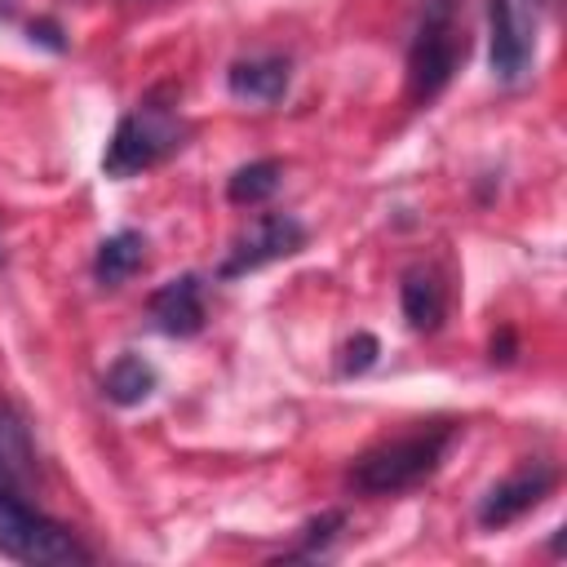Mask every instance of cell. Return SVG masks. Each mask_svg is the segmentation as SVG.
I'll list each match as a JSON object with an SVG mask.
<instances>
[{
  "label": "cell",
  "instance_id": "1",
  "mask_svg": "<svg viewBox=\"0 0 567 567\" xmlns=\"http://www.w3.org/2000/svg\"><path fill=\"white\" fill-rule=\"evenodd\" d=\"M452 434H456L452 421H430L425 430H412V434H399V439L368 447L350 465V487L363 496H399V492L425 483L443 465Z\"/></svg>",
  "mask_w": 567,
  "mask_h": 567
},
{
  "label": "cell",
  "instance_id": "6",
  "mask_svg": "<svg viewBox=\"0 0 567 567\" xmlns=\"http://www.w3.org/2000/svg\"><path fill=\"white\" fill-rule=\"evenodd\" d=\"M492 22V71L496 80L514 84L527 75L536 58V13L532 0H487Z\"/></svg>",
  "mask_w": 567,
  "mask_h": 567
},
{
  "label": "cell",
  "instance_id": "2",
  "mask_svg": "<svg viewBox=\"0 0 567 567\" xmlns=\"http://www.w3.org/2000/svg\"><path fill=\"white\" fill-rule=\"evenodd\" d=\"M182 142H186L182 111H177L168 89H155L115 124V133L106 142V155H102V173L115 177V182L137 177V173L164 164L173 151H182Z\"/></svg>",
  "mask_w": 567,
  "mask_h": 567
},
{
  "label": "cell",
  "instance_id": "8",
  "mask_svg": "<svg viewBox=\"0 0 567 567\" xmlns=\"http://www.w3.org/2000/svg\"><path fill=\"white\" fill-rule=\"evenodd\" d=\"M146 315L164 337H195L204 328V284H199V275H177V279L159 284L146 301Z\"/></svg>",
  "mask_w": 567,
  "mask_h": 567
},
{
  "label": "cell",
  "instance_id": "11",
  "mask_svg": "<svg viewBox=\"0 0 567 567\" xmlns=\"http://www.w3.org/2000/svg\"><path fill=\"white\" fill-rule=\"evenodd\" d=\"M226 84H230L235 97H248V102H266L270 106V102H279L288 93V58H275V53H266V58H239L230 66Z\"/></svg>",
  "mask_w": 567,
  "mask_h": 567
},
{
  "label": "cell",
  "instance_id": "7",
  "mask_svg": "<svg viewBox=\"0 0 567 567\" xmlns=\"http://www.w3.org/2000/svg\"><path fill=\"white\" fill-rule=\"evenodd\" d=\"M558 483V470L545 465V461H532L523 470H514L509 478H501L496 487H487V496L478 501V527L496 532V527H509L514 518H523L527 509H536Z\"/></svg>",
  "mask_w": 567,
  "mask_h": 567
},
{
  "label": "cell",
  "instance_id": "16",
  "mask_svg": "<svg viewBox=\"0 0 567 567\" xmlns=\"http://www.w3.org/2000/svg\"><path fill=\"white\" fill-rule=\"evenodd\" d=\"M377 354H381L377 337H372V332H354V337L346 341V350H341V377H363V372L377 363Z\"/></svg>",
  "mask_w": 567,
  "mask_h": 567
},
{
  "label": "cell",
  "instance_id": "14",
  "mask_svg": "<svg viewBox=\"0 0 567 567\" xmlns=\"http://www.w3.org/2000/svg\"><path fill=\"white\" fill-rule=\"evenodd\" d=\"M279 182H284V164L279 159H252V164L230 173L226 195H230V204H266L279 190Z\"/></svg>",
  "mask_w": 567,
  "mask_h": 567
},
{
  "label": "cell",
  "instance_id": "9",
  "mask_svg": "<svg viewBox=\"0 0 567 567\" xmlns=\"http://www.w3.org/2000/svg\"><path fill=\"white\" fill-rule=\"evenodd\" d=\"M399 301H403V319L412 332H439V323L447 315V288H443L439 270H430V266L403 270Z\"/></svg>",
  "mask_w": 567,
  "mask_h": 567
},
{
  "label": "cell",
  "instance_id": "4",
  "mask_svg": "<svg viewBox=\"0 0 567 567\" xmlns=\"http://www.w3.org/2000/svg\"><path fill=\"white\" fill-rule=\"evenodd\" d=\"M465 62V31L456 27V0H425L416 35L408 44V102L430 106L456 66Z\"/></svg>",
  "mask_w": 567,
  "mask_h": 567
},
{
  "label": "cell",
  "instance_id": "12",
  "mask_svg": "<svg viewBox=\"0 0 567 567\" xmlns=\"http://www.w3.org/2000/svg\"><path fill=\"white\" fill-rule=\"evenodd\" d=\"M146 261V239L137 230H115L111 239L97 244V257H93V279L102 288H120L124 279H133Z\"/></svg>",
  "mask_w": 567,
  "mask_h": 567
},
{
  "label": "cell",
  "instance_id": "17",
  "mask_svg": "<svg viewBox=\"0 0 567 567\" xmlns=\"http://www.w3.org/2000/svg\"><path fill=\"white\" fill-rule=\"evenodd\" d=\"M492 354V363H514V354H518V341H514V328H501L496 337H492V346H487Z\"/></svg>",
  "mask_w": 567,
  "mask_h": 567
},
{
  "label": "cell",
  "instance_id": "13",
  "mask_svg": "<svg viewBox=\"0 0 567 567\" xmlns=\"http://www.w3.org/2000/svg\"><path fill=\"white\" fill-rule=\"evenodd\" d=\"M155 368L142 359V354H120L111 368H106V377H102V394L111 399V403H120V408H133V403H142V399H151V390H155Z\"/></svg>",
  "mask_w": 567,
  "mask_h": 567
},
{
  "label": "cell",
  "instance_id": "3",
  "mask_svg": "<svg viewBox=\"0 0 567 567\" xmlns=\"http://www.w3.org/2000/svg\"><path fill=\"white\" fill-rule=\"evenodd\" d=\"M0 554L27 567H75V563H93V549L80 545V536L71 527H62L58 518L40 514L27 492H4L0 496Z\"/></svg>",
  "mask_w": 567,
  "mask_h": 567
},
{
  "label": "cell",
  "instance_id": "15",
  "mask_svg": "<svg viewBox=\"0 0 567 567\" xmlns=\"http://www.w3.org/2000/svg\"><path fill=\"white\" fill-rule=\"evenodd\" d=\"M346 527V514L341 509H328V514H319V518H310L306 527H301V545L297 549H288L284 558H319L332 540H337V532Z\"/></svg>",
  "mask_w": 567,
  "mask_h": 567
},
{
  "label": "cell",
  "instance_id": "18",
  "mask_svg": "<svg viewBox=\"0 0 567 567\" xmlns=\"http://www.w3.org/2000/svg\"><path fill=\"white\" fill-rule=\"evenodd\" d=\"M31 40H44L49 49H66V44L58 40V27H53V22H35V27H31Z\"/></svg>",
  "mask_w": 567,
  "mask_h": 567
},
{
  "label": "cell",
  "instance_id": "10",
  "mask_svg": "<svg viewBox=\"0 0 567 567\" xmlns=\"http://www.w3.org/2000/svg\"><path fill=\"white\" fill-rule=\"evenodd\" d=\"M31 474H35V447H31L27 421L9 403H0V496L27 492Z\"/></svg>",
  "mask_w": 567,
  "mask_h": 567
},
{
  "label": "cell",
  "instance_id": "5",
  "mask_svg": "<svg viewBox=\"0 0 567 567\" xmlns=\"http://www.w3.org/2000/svg\"><path fill=\"white\" fill-rule=\"evenodd\" d=\"M306 244V226L292 217V213H261V217H252V226L235 239V248H230V257L221 261V279H239V275H248V270H261V266H270V261H284V257H292L297 248Z\"/></svg>",
  "mask_w": 567,
  "mask_h": 567
}]
</instances>
